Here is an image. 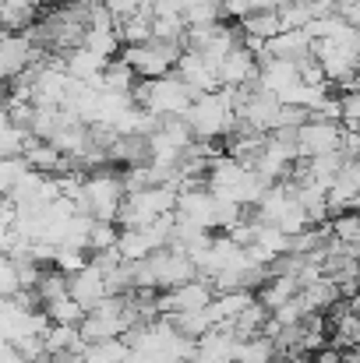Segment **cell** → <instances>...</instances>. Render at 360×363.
I'll list each match as a JSON object with an SVG mask.
<instances>
[{
  "label": "cell",
  "instance_id": "obj_1",
  "mask_svg": "<svg viewBox=\"0 0 360 363\" xmlns=\"http://www.w3.org/2000/svg\"><path fill=\"white\" fill-rule=\"evenodd\" d=\"M184 113H187V121H191L195 138H202V141H212V138H219V134H223V127H227V121L234 117L227 89H216V92H205V96H198V99H195V103H191Z\"/></svg>",
  "mask_w": 360,
  "mask_h": 363
},
{
  "label": "cell",
  "instance_id": "obj_2",
  "mask_svg": "<svg viewBox=\"0 0 360 363\" xmlns=\"http://www.w3.org/2000/svg\"><path fill=\"white\" fill-rule=\"evenodd\" d=\"M159 155V145L148 130L134 127V130H120L114 148H110V162H117L120 169H141V166H152Z\"/></svg>",
  "mask_w": 360,
  "mask_h": 363
},
{
  "label": "cell",
  "instance_id": "obj_3",
  "mask_svg": "<svg viewBox=\"0 0 360 363\" xmlns=\"http://www.w3.org/2000/svg\"><path fill=\"white\" fill-rule=\"evenodd\" d=\"M311 32L307 28H283L279 35H272L268 43H265V53L272 57V60H283V64H300V60H307L315 50H311Z\"/></svg>",
  "mask_w": 360,
  "mask_h": 363
},
{
  "label": "cell",
  "instance_id": "obj_4",
  "mask_svg": "<svg viewBox=\"0 0 360 363\" xmlns=\"http://www.w3.org/2000/svg\"><path fill=\"white\" fill-rule=\"evenodd\" d=\"M339 138H343L339 121H307L300 127V155L315 159V155L336 152L339 148Z\"/></svg>",
  "mask_w": 360,
  "mask_h": 363
},
{
  "label": "cell",
  "instance_id": "obj_5",
  "mask_svg": "<svg viewBox=\"0 0 360 363\" xmlns=\"http://www.w3.org/2000/svg\"><path fill=\"white\" fill-rule=\"evenodd\" d=\"M67 296L78 300L85 311H92V307L107 296V279H103V272L92 268V264L75 268V272L67 275Z\"/></svg>",
  "mask_w": 360,
  "mask_h": 363
},
{
  "label": "cell",
  "instance_id": "obj_6",
  "mask_svg": "<svg viewBox=\"0 0 360 363\" xmlns=\"http://www.w3.org/2000/svg\"><path fill=\"white\" fill-rule=\"evenodd\" d=\"M120 57L134 67V74H138V78H163V74H170V71H173V64H170L163 53H156L148 43L124 46V50H120Z\"/></svg>",
  "mask_w": 360,
  "mask_h": 363
},
{
  "label": "cell",
  "instance_id": "obj_7",
  "mask_svg": "<svg viewBox=\"0 0 360 363\" xmlns=\"http://www.w3.org/2000/svg\"><path fill=\"white\" fill-rule=\"evenodd\" d=\"M32 60H39V53L28 46L25 35H4V39H0V74H4V78L21 74Z\"/></svg>",
  "mask_w": 360,
  "mask_h": 363
},
{
  "label": "cell",
  "instance_id": "obj_8",
  "mask_svg": "<svg viewBox=\"0 0 360 363\" xmlns=\"http://www.w3.org/2000/svg\"><path fill=\"white\" fill-rule=\"evenodd\" d=\"M240 25H244V32H247L251 39H258V43H268L272 35H279V32H283V14H279V7H272V4H261V7L247 11V14L240 18Z\"/></svg>",
  "mask_w": 360,
  "mask_h": 363
},
{
  "label": "cell",
  "instance_id": "obj_9",
  "mask_svg": "<svg viewBox=\"0 0 360 363\" xmlns=\"http://www.w3.org/2000/svg\"><path fill=\"white\" fill-rule=\"evenodd\" d=\"M134 82H138V74H134V67L124 57H110L103 64V74H99V85L103 89H110V92H131Z\"/></svg>",
  "mask_w": 360,
  "mask_h": 363
},
{
  "label": "cell",
  "instance_id": "obj_10",
  "mask_svg": "<svg viewBox=\"0 0 360 363\" xmlns=\"http://www.w3.org/2000/svg\"><path fill=\"white\" fill-rule=\"evenodd\" d=\"M329 230H332V237L343 243H360V212H339L332 223H329Z\"/></svg>",
  "mask_w": 360,
  "mask_h": 363
},
{
  "label": "cell",
  "instance_id": "obj_11",
  "mask_svg": "<svg viewBox=\"0 0 360 363\" xmlns=\"http://www.w3.org/2000/svg\"><path fill=\"white\" fill-rule=\"evenodd\" d=\"M339 123H360V89H343L339 96Z\"/></svg>",
  "mask_w": 360,
  "mask_h": 363
},
{
  "label": "cell",
  "instance_id": "obj_12",
  "mask_svg": "<svg viewBox=\"0 0 360 363\" xmlns=\"http://www.w3.org/2000/svg\"><path fill=\"white\" fill-rule=\"evenodd\" d=\"M347 311H350L354 318H360V289L354 293V296H350V300H347Z\"/></svg>",
  "mask_w": 360,
  "mask_h": 363
},
{
  "label": "cell",
  "instance_id": "obj_13",
  "mask_svg": "<svg viewBox=\"0 0 360 363\" xmlns=\"http://www.w3.org/2000/svg\"><path fill=\"white\" fill-rule=\"evenodd\" d=\"M354 46H357V53H360V25L354 28Z\"/></svg>",
  "mask_w": 360,
  "mask_h": 363
},
{
  "label": "cell",
  "instance_id": "obj_14",
  "mask_svg": "<svg viewBox=\"0 0 360 363\" xmlns=\"http://www.w3.org/2000/svg\"><path fill=\"white\" fill-rule=\"evenodd\" d=\"M268 363H293V360H290V357H272Z\"/></svg>",
  "mask_w": 360,
  "mask_h": 363
},
{
  "label": "cell",
  "instance_id": "obj_15",
  "mask_svg": "<svg viewBox=\"0 0 360 363\" xmlns=\"http://www.w3.org/2000/svg\"><path fill=\"white\" fill-rule=\"evenodd\" d=\"M354 282H357V289H360V272H357V279H354Z\"/></svg>",
  "mask_w": 360,
  "mask_h": 363
},
{
  "label": "cell",
  "instance_id": "obj_16",
  "mask_svg": "<svg viewBox=\"0 0 360 363\" xmlns=\"http://www.w3.org/2000/svg\"><path fill=\"white\" fill-rule=\"evenodd\" d=\"M354 130H357V134H360V123H354Z\"/></svg>",
  "mask_w": 360,
  "mask_h": 363
}]
</instances>
